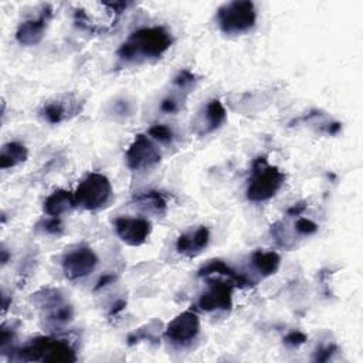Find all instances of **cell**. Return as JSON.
I'll return each mask as SVG.
<instances>
[{"instance_id":"obj_1","label":"cell","mask_w":363,"mask_h":363,"mask_svg":"<svg viewBox=\"0 0 363 363\" xmlns=\"http://www.w3.org/2000/svg\"><path fill=\"white\" fill-rule=\"evenodd\" d=\"M174 39L165 27H144L129 36L118 50L121 62L132 63L139 60L159 59L171 48Z\"/></svg>"},{"instance_id":"obj_2","label":"cell","mask_w":363,"mask_h":363,"mask_svg":"<svg viewBox=\"0 0 363 363\" xmlns=\"http://www.w3.org/2000/svg\"><path fill=\"white\" fill-rule=\"evenodd\" d=\"M128 3H78L74 20L80 29L93 35H104L115 27Z\"/></svg>"},{"instance_id":"obj_3","label":"cell","mask_w":363,"mask_h":363,"mask_svg":"<svg viewBox=\"0 0 363 363\" xmlns=\"http://www.w3.org/2000/svg\"><path fill=\"white\" fill-rule=\"evenodd\" d=\"M286 175L277 166H271L268 160L257 158L253 162V171L247 186V199L254 203L267 202L274 198L277 192L283 187Z\"/></svg>"},{"instance_id":"obj_4","label":"cell","mask_w":363,"mask_h":363,"mask_svg":"<svg viewBox=\"0 0 363 363\" xmlns=\"http://www.w3.org/2000/svg\"><path fill=\"white\" fill-rule=\"evenodd\" d=\"M217 21L223 33L243 35L256 26L257 12L253 2L248 0H234L223 5L217 10Z\"/></svg>"},{"instance_id":"obj_5","label":"cell","mask_w":363,"mask_h":363,"mask_svg":"<svg viewBox=\"0 0 363 363\" xmlns=\"http://www.w3.org/2000/svg\"><path fill=\"white\" fill-rule=\"evenodd\" d=\"M111 199H113V186L109 179L97 172L84 179L74 193L75 206L89 212L105 207Z\"/></svg>"},{"instance_id":"obj_6","label":"cell","mask_w":363,"mask_h":363,"mask_svg":"<svg viewBox=\"0 0 363 363\" xmlns=\"http://www.w3.org/2000/svg\"><path fill=\"white\" fill-rule=\"evenodd\" d=\"M21 360L75 362L77 356L68 342L55 338H36L17 351Z\"/></svg>"},{"instance_id":"obj_7","label":"cell","mask_w":363,"mask_h":363,"mask_svg":"<svg viewBox=\"0 0 363 363\" xmlns=\"http://www.w3.org/2000/svg\"><path fill=\"white\" fill-rule=\"evenodd\" d=\"M125 159L129 169L147 171L160 162L162 155L147 135L139 133L136 135L133 142L128 148L125 153Z\"/></svg>"},{"instance_id":"obj_8","label":"cell","mask_w":363,"mask_h":363,"mask_svg":"<svg viewBox=\"0 0 363 363\" xmlns=\"http://www.w3.org/2000/svg\"><path fill=\"white\" fill-rule=\"evenodd\" d=\"M201 332V319L192 313L185 311L174 318L166 326L165 337L175 345H187L198 338Z\"/></svg>"},{"instance_id":"obj_9","label":"cell","mask_w":363,"mask_h":363,"mask_svg":"<svg viewBox=\"0 0 363 363\" xmlns=\"http://www.w3.org/2000/svg\"><path fill=\"white\" fill-rule=\"evenodd\" d=\"M97 264L98 257L90 247H78L66 254L63 260V271L66 278L70 281H75L90 275Z\"/></svg>"},{"instance_id":"obj_10","label":"cell","mask_w":363,"mask_h":363,"mask_svg":"<svg viewBox=\"0 0 363 363\" xmlns=\"http://www.w3.org/2000/svg\"><path fill=\"white\" fill-rule=\"evenodd\" d=\"M117 236L128 245H142L152 232L151 221L142 217H118L114 223Z\"/></svg>"},{"instance_id":"obj_11","label":"cell","mask_w":363,"mask_h":363,"mask_svg":"<svg viewBox=\"0 0 363 363\" xmlns=\"http://www.w3.org/2000/svg\"><path fill=\"white\" fill-rule=\"evenodd\" d=\"M233 287L232 281H221L216 280L212 281L210 290L203 294L199 299V306L202 311L212 313L217 310L227 311L233 305Z\"/></svg>"},{"instance_id":"obj_12","label":"cell","mask_w":363,"mask_h":363,"mask_svg":"<svg viewBox=\"0 0 363 363\" xmlns=\"http://www.w3.org/2000/svg\"><path fill=\"white\" fill-rule=\"evenodd\" d=\"M51 16L50 6H46L37 19H29L23 21L16 32V40L21 46H36L41 41L47 21Z\"/></svg>"},{"instance_id":"obj_13","label":"cell","mask_w":363,"mask_h":363,"mask_svg":"<svg viewBox=\"0 0 363 363\" xmlns=\"http://www.w3.org/2000/svg\"><path fill=\"white\" fill-rule=\"evenodd\" d=\"M209 241H210L209 229L205 226H201L194 232L182 234L178 239L176 250H178V253H180L182 256L196 257L207 247Z\"/></svg>"},{"instance_id":"obj_14","label":"cell","mask_w":363,"mask_h":363,"mask_svg":"<svg viewBox=\"0 0 363 363\" xmlns=\"http://www.w3.org/2000/svg\"><path fill=\"white\" fill-rule=\"evenodd\" d=\"M226 118H227V113L225 105H223L218 100H210L206 104L203 117L199 121V127H201L199 133L206 135L216 131L223 122L226 121Z\"/></svg>"},{"instance_id":"obj_15","label":"cell","mask_w":363,"mask_h":363,"mask_svg":"<svg viewBox=\"0 0 363 363\" xmlns=\"http://www.w3.org/2000/svg\"><path fill=\"white\" fill-rule=\"evenodd\" d=\"M75 206L74 201V193L60 189L51 193L50 196L44 201V213L50 217H60L66 212H68L71 207Z\"/></svg>"},{"instance_id":"obj_16","label":"cell","mask_w":363,"mask_h":363,"mask_svg":"<svg viewBox=\"0 0 363 363\" xmlns=\"http://www.w3.org/2000/svg\"><path fill=\"white\" fill-rule=\"evenodd\" d=\"M251 263H253L254 268L263 275L268 277L278 271L281 266V259L274 251H263L257 250L251 256Z\"/></svg>"},{"instance_id":"obj_17","label":"cell","mask_w":363,"mask_h":363,"mask_svg":"<svg viewBox=\"0 0 363 363\" xmlns=\"http://www.w3.org/2000/svg\"><path fill=\"white\" fill-rule=\"evenodd\" d=\"M133 203L147 213H153V214H165L167 209V203L165 198L159 192H144L139 193L133 198Z\"/></svg>"},{"instance_id":"obj_18","label":"cell","mask_w":363,"mask_h":363,"mask_svg":"<svg viewBox=\"0 0 363 363\" xmlns=\"http://www.w3.org/2000/svg\"><path fill=\"white\" fill-rule=\"evenodd\" d=\"M74 102H70L67 100H59V101H53L44 105L41 115L44 120L50 124H60L64 120H67L70 113H77V109L73 106Z\"/></svg>"},{"instance_id":"obj_19","label":"cell","mask_w":363,"mask_h":363,"mask_svg":"<svg viewBox=\"0 0 363 363\" xmlns=\"http://www.w3.org/2000/svg\"><path fill=\"white\" fill-rule=\"evenodd\" d=\"M29 156L27 148L19 142H9L2 148V153H0V167L2 169H9V167H15L19 163L24 162Z\"/></svg>"},{"instance_id":"obj_20","label":"cell","mask_w":363,"mask_h":363,"mask_svg":"<svg viewBox=\"0 0 363 363\" xmlns=\"http://www.w3.org/2000/svg\"><path fill=\"white\" fill-rule=\"evenodd\" d=\"M212 274H220V275H225L227 277V280L232 281L234 286H247L248 281L245 280V278L240 274H237L234 270H232L227 264H225L220 260H213L212 263H209L207 266H205L201 271H199V275L201 277H207V275H212Z\"/></svg>"},{"instance_id":"obj_21","label":"cell","mask_w":363,"mask_h":363,"mask_svg":"<svg viewBox=\"0 0 363 363\" xmlns=\"http://www.w3.org/2000/svg\"><path fill=\"white\" fill-rule=\"evenodd\" d=\"M148 133L151 135V138H153V139H156V141L163 142V144H169L174 141V131L163 124H156V125L151 127Z\"/></svg>"},{"instance_id":"obj_22","label":"cell","mask_w":363,"mask_h":363,"mask_svg":"<svg viewBox=\"0 0 363 363\" xmlns=\"http://www.w3.org/2000/svg\"><path fill=\"white\" fill-rule=\"evenodd\" d=\"M196 82V77L189 70H182L174 80V86H176L179 90H187L193 84Z\"/></svg>"},{"instance_id":"obj_23","label":"cell","mask_w":363,"mask_h":363,"mask_svg":"<svg viewBox=\"0 0 363 363\" xmlns=\"http://www.w3.org/2000/svg\"><path fill=\"white\" fill-rule=\"evenodd\" d=\"M295 229L302 236H311V234L318 232V226L315 225V223L313 220H310V218H305V217H299L297 220Z\"/></svg>"},{"instance_id":"obj_24","label":"cell","mask_w":363,"mask_h":363,"mask_svg":"<svg viewBox=\"0 0 363 363\" xmlns=\"http://www.w3.org/2000/svg\"><path fill=\"white\" fill-rule=\"evenodd\" d=\"M44 230L50 234H54V236H59L63 233L64 230V226L63 223L59 217H50L46 223H44Z\"/></svg>"},{"instance_id":"obj_25","label":"cell","mask_w":363,"mask_h":363,"mask_svg":"<svg viewBox=\"0 0 363 363\" xmlns=\"http://www.w3.org/2000/svg\"><path fill=\"white\" fill-rule=\"evenodd\" d=\"M305 342H306V335L299 332V331H294V332L288 333L287 337L284 338V344L291 346V348H297Z\"/></svg>"},{"instance_id":"obj_26","label":"cell","mask_w":363,"mask_h":363,"mask_svg":"<svg viewBox=\"0 0 363 363\" xmlns=\"http://www.w3.org/2000/svg\"><path fill=\"white\" fill-rule=\"evenodd\" d=\"M160 109L163 111V113L166 114H175L178 113L179 109V100L175 98L174 95L172 97H166L162 104H160Z\"/></svg>"},{"instance_id":"obj_27","label":"cell","mask_w":363,"mask_h":363,"mask_svg":"<svg viewBox=\"0 0 363 363\" xmlns=\"http://www.w3.org/2000/svg\"><path fill=\"white\" fill-rule=\"evenodd\" d=\"M335 349H337V348H335V346H326V348H321L318 352H317V360H321V362H325V360H328L329 357H331V355L333 353V351Z\"/></svg>"},{"instance_id":"obj_28","label":"cell","mask_w":363,"mask_h":363,"mask_svg":"<svg viewBox=\"0 0 363 363\" xmlns=\"http://www.w3.org/2000/svg\"><path fill=\"white\" fill-rule=\"evenodd\" d=\"M114 281H115V277H114V275H111V274H106V275H104V277L101 278V280L98 281V286L95 287V290H101V288L106 287L108 284L114 283Z\"/></svg>"},{"instance_id":"obj_29","label":"cell","mask_w":363,"mask_h":363,"mask_svg":"<svg viewBox=\"0 0 363 363\" xmlns=\"http://www.w3.org/2000/svg\"><path fill=\"white\" fill-rule=\"evenodd\" d=\"M306 209V206L305 205H302V203H298V205H295V206H292L290 210H288V214H295V216H299L304 210Z\"/></svg>"},{"instance_id":"obj_30","label":"cell","mask_w":363,"mask_h":363,"mask_svg":"<svg viewBox=\"0 0 363 363\" xmlns=\"http://www.w3.org/2000/svg\"><path fill=\"white\" fill-rule=\"evenodd\" d=\"M125 305H127V302L125 301H118L117 304H115V308H113V310H111V315H115V314H118V313H121L122 310H125Z\"/></svg>"},{"instance_id":"obj_31","label":"cell","mask_w":363,"mask_h":363,"mask_svg":"<svg viewBox=\"0 0 363 363\" xmlns=\"http://www.w3.org/2000/svg\"><path fill=\"white\" fill-rule=\"evenodd\" d=\"M2 253H3L2 261H3V264H6V263H8V253H6V250H2Z\"/></svg>"}]
</instances>
